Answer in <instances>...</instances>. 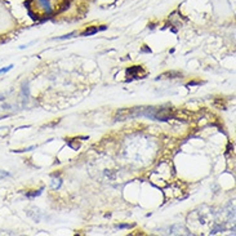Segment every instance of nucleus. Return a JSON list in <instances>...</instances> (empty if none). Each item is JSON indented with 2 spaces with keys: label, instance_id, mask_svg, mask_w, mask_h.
I'll list each match as a JSON object with an SVG mask.
<instances>
[{
  "label": "nucleus",
  "instance_id": "f257e3e1",
  "mask_svg": "<svg viewBox=\"0 0 236 236\" xmlns=\"http://www.w3.org/2000/svg\"><path fill=\"white\" fill-rule=\"evenodd\" d=\"M128 75H129L130 78L143 79V78L147 75V72L143 71V69H142L141 66H133V67H130V69L128 70Z\"/></svg>",
  "mask_w": 236,
  "mask_h": 236
},
{
  "label": "nucleus",
  "instance_id": "f03ea898",
  "mask_svg": "<svg viewBox=\"0 0 236 236\" xmlns=\"http://www.w3.org/2000/svg\"><path fill=\"white\" fill-rule=\"evenodd\" d=\"M98 30H101V29H98V27H90V29H86L84 32H82L83 36H86V35H93V34H96L98 32Z\"/></svg>",
  "mask_w": 236,
  "mask_h": 236
},
{
  "label": "nucleus",
  "instance_id": "7ed1b4c3",
  "mask_svg": "<svg viewBox=\"0 0 236 236\" xmlns=\"http://www.w3.org/2000/svg\"><path fill=\"white\" fill-rule=\"evenodd\" d=\"M13 65H9V66H7V67H4V69H2L0 70V75H2V74H5V72H8V71H10L12 69H13Z\"/></svg>",
  "mask_w": 236,
  "mask_h": 236
},
{
  "label": "nucleus",
  "instance_id": "20e7f679",
  "mask_svg": "<svg viewBox=\"0 0 236 236\" xmlns=\"http://www.w3.org/2000/svg\"><path fill=\"white\" fill-rule=\"evenodd\" d=\"M8 176H9V173H8V172H5V170H0V181H2L3 178L8 177Z\"/></svg>",
  "mask_w": 236,
  "mask_h": 236
},
{
  "label": "nucleus",
  "instance_id": "39448f33",
  "mask_svg": "<svg viewBox=\"0 0 236 236\" xmlns=\"http://www.w3.org/2000/svg\"><path fill=\"white\" fill-rule=\"evenodd\" d=\"M127 227H130V225H117L116 228H127Z\"/></svg>",
  "mask_w": 236,
  "mask_h": 236
}]
</instances>
